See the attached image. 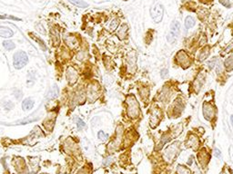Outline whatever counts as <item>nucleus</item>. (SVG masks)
I'll return each mask as SVG.
<instances>
[{
	"label": "nucleus",
	"mask_w": 233,
	"mask_h": 174,
	"mask_svg": "<svg viewBox=\"0 0 233 174\" xmlns=\"http://www.w3.org/2000/svg\"><path fill=\"white\" fill-rule=\"evenodd\" d=\"M127 105H128V115L132 118H138L139 115V105L134 95H128L127 98Z\"/></svg>",
	"instance_id": "1"
},
{
	"label": "nucleus",
	"mask_w": 233,
	"mask_h": 174,
	"mask_svg": "<svg viewBox=\"0 0 233 174\" xmlns=\"http://www.w3.org/2000/svg\"><path fill=\"white\" fill-rule=\"evenodd\" d=\"M28 61V55L23 52V51H19L17 52L14 55V59H13V65L15 66V68L17 69H21L23 68Z\"/></svg>",
	"instance_id": "2"
},
{
	"label": "nucleus",
	"mask_w": 233,
	"mask_h": 174,
	"mask_svg": "<svg viewBox=\"0 0 233 174\" xmlns=\"http://www.w3.org/2000/svg\"><path fill=\"white\" fill-rule=\"evenodd\" d=\"M180 33V24L178 21H174L171 24L170 27V31L168 33V35L167 36V40L168 43L172 44L175 41H177V39L179 38V35Z\"/></svg>",
	"instance_id": "3"
},
{
	"label": "nucleus",
	"mask_w": 233,
	"mask_h": 174,
	"mask_svg": "<svg viewBox=\"0 0 233 174\" xmlns=\"http://www.w3.org/2000/svg\"><path fill=\"white\" fill-rule=\"evenodd\" d=\"M163 14H164V7L159 3L154 5L150 9V15L155 23H159L162 20Z\"/></svg>",
	"instance_id": "4"
},
{
	"label": "nucleus",
	"mask_w": 233,
	"mask_h": 174,
	"mask_svg": "<svg viewBox=\"0 0 233 174\" xmlns=\"http://www.w3.org/2000/svg\"><path fill=\"white\" fill-rule=\"evenodd\" d=\"M176 60L178 62V64L180 66H183L184 68L188 67L190 65V56L187 55V53L183 50H180L177 55H176Z\"/></svg>",
	"instance_id": "5"
},
{
	"label": "nucleus",
	"mask_w": 233,
	"mask_h": 174,
	"mask_svg": "<svg viewBox=\"0 0 233 174\" xmlns=\"http://www.w3.org/2000/svg\"><path fill=\"white\" fill-rule=\"evenodd\" d=\"M179 142H175L173 144H171L165 151L164 153V156L166 158L167 161H172L176 155L178 154V151H179Z\"/></svg>",
	"instance_id": "6"
},
{
	"label": "nucleus",
	"mask_w": 233,
	"mask_h": 174,
	"mask_svg": "<svg viewBox=\"0 0 233 174\" xmlns=\"http://www.w3.org/2000/svg\"><path fill=\"white\" fill-rule=\"evenodd\" d=\"M216 114V109L213 105L209 103H204L203 104V115L205 119L208 121H211Z\"/></svg>",
	"instance_id": "7"
},
{
	"label": "nucleus",
	"mask_w": 233,
	"mask_h": 174,
	"mask_svg": "<svg viewBox=\"0 0 233 174\" xmlns=\"http://www.w3.org/2000/svg\"><path fill=\"white\" fill-rule=\"evenodd\" d=\"M78 72L73 66H69L67 69V80L70 85H74L78 82Z\"/></svg>",
	"instance_id": "8"
},
{
	"label": "nucleus",
	"mask_w": 233,
	"mask_h": 174,
	"mask_svg": "<svg viewBox=\"0 0 233 174\" xmlns=\"http://www.w3.org/2000/svg\"><path fill=\"white\" fill-rule=\"evenodd\" d=\"M209 158H210V156H209V154L206 151L205 149H202V150L198 152V162H199V163L201 164L202 167H205V166L207 165V163H208L209 161Z\"/></svg>",
	"instance_id": "9"
},
{
	"label": "nucleus",
	"mask_w": 233,
	"mask_h": 174,
	"mask_svg": "<svg viewBox=\"0 0 233 174\" xmlns=\"http://www.w3.org/2000/svg\"><path fill=\"white\" fill-rule=\"evenodd\" d=\"M87 94H88V98H89L90 102H93L98 96V87L90 84L88 86V93Z\"/></svg>",
	"instance_id": "10"
},
{
	"label": "nucleus",
	"mask_w": 233,
	"mask_h": 174,
	"mask_svg": "<svg viewBox=\"0 0 233 174\" xmlns=\"http://www.w3.org/2000/svg\"><path fill=\"white\" fill-rule=\"evenodd\" d=\"M204 82H205V75L203 73H199L197 76V78H196V80H195L194 82V85H193L195 91L197 93L200 90V88H201L202 84L204 83Z\"/></svg>",
	"instance_id": "11"
},
{
	"label": "nucleus",
	"mask_w": 233,
	"mask_h": 174,
	"mask_svg": "<svg viewBox=\"0 0 233 174\" xmlns=\"http://www.w3.org/2000/svg\"><path fill=\"white\" fill-rule=\"evenodd\" d=\"M65 41H66L67 44H68L70 48H72V49L77 48V47L78 46V40H77V38H76L75 36H72V35H68V36H66V37H65Z\"/></svg>",
	"instance_id": "12"
},
{
	"label": "nucleus",
	"mask_w": 233,
	"mask_h": 174,
	"mask_svg": "<svg viewBox=\"0 0 233 174\" xmlns=\"http://www.w3.org/2000/svg\"><path fill=\"white\" fill-rule=\"evenodd\" d=\"M13 31L8 28V27H0V36L4 37V38H9L13 35Z\"/></svg>",
	"instance_id": "13"
},
{
	"label": "nucleus",
	"mask_w": 233,
	"mask_h": 174,
	"mask_svg": "<svg viewBox=\"0 0 233 174\" xmlns=\"http://www.w3.org/2000/svg\"><path fill=\"white\" fill-rule=\"evenodd\" d=\"M128 31V27L126 24H123L122 26H120L117 31V36L119 37V39H124L127 36Z\"/></svg>",
	"instance_id": "14"
},
{
	"label": "nucleus",
	"mask_w": 233,
	"mask_h": 174,
	"mask_svg": "<svg viewBox=\"0 0 233 174\" xmlns=\"http://www.w3.org/2000/svg\"><path fill=\"white\" fill-rule=\"evenodd\" d=\"M187 145H188L189 147L193 148V149L198 148V137H196L193 134L190 135V136L189 137V139H188Z\"/></svg>",
	"instance_id": "15"
},
{
	"label": "nucleus",
	"mask_w": 233,
	"mask_h": 174,
	"mask_svg": "<svg viewBox=\"0 0 233 174\" xmlns=\"http://www.w3.org/2000/svg\"><path fill=\"white\" fill-rule=\"evenodd\" d=\"M58 94V88L57 85H54L50 90L49 92L47 93V95H46V99L47 100H52V99H55Z\"/></svg>",
	"instance_id": "16"
},
{
	"label": "nucleus",
	"mask_w": 233,
	"mask_h": 174,
	"mask_svg": "<svg viewBox=\"0 0 233 174\" xmlns=\"http://www.w3.org/2000/svg\"><path fill=\"white\" fill-rule=\"evenodd\" d=\"M224 66H225V69L227 70L228 72H231L233 70V55L229 56L226 60H225V63H224Z\"/></svg>",
	"instance_id": "17"
},
{
	"label": "nucleus",
	"mask_w": 233,
	"mask_h": 174,
	"mask_svg": "<svg viewBox=\"0 0 233 174\" xmlns=\"http://www.w3.org/2000/svg\"><path fill=\"white\" fill-rule=\"evenodd\" d=\"M51 36H52V39H53L54 45H58L59 43H60V38H59V35H58L57 30L52 29L51 30Z\"/></svg>",
	"instance_id": "18"
},
{
	"label": "nucleus",
	"mask_w": 233,
	"mask_h": 174,
	"mask_svg": "<svg viewBox=\"0 0 233 174\" xmlns=\"http://www.w3.org/2000/svg\"><path fill=\"white\" fill-rule=\"evenodd\" d=\"M33 106H34V102H33V100H31L29 98L24 100V102L22 103V108H23L24 111L30 110V109H32Z\"/></svg>",
	"instance_id": "19"
},
{
	"label": "nucleus",
	"mask_w": 233,
	"mask_h": 174,
	"mask_svg": "<svg viewBox=\"0 0 233 174\" xmlns=\"http://www.w3.org/2000/svg\"><path fill=\"white\" fill-rule=\"evenodd\" d=\"M209 55V46H206V47H204V49L200 52V54H199V55H198V60H199V61H203V60H205Z\"/></svg>",
	"instance_id": "20"
},
{
	"label": "nucleus",
	"mask_w": 233,
	"mask_h": 174,
	"mask_svg": "<svg viewBox=\"0 0 233 174\" xmlns=\"http://www.w3.org/2000/svg\"><path fill=\"white\" fill-rule=\"evenodd\" d=\"M195 26V19L192 16H188L185 20V27L187 29H190Z\"/></svg>",
	"instance_id": "21"
},
{
	"label": "nucleus",
	"mask_w": 233,
	"mask_h": 174,
	"mask_svg": "<svg viewBox=\"0 0 233 174\" xmlns=\"http://www.w3.org/2000/svg\"><path fill=\"white\" fill-rule=\"evenodd\" d=\"M190 169H188L186 166L183 165H179L178 169H177V174H190Z\"/></svg>",
	"instance_id": "22"
},
{
	"label": "nucleus",
	"mask_w": 233,
	"mask_h": 174,
	"mask_svg": "<svg viewBox=\"0 0 233 174\" xmlns=\"http://www.w3.org/2000/svg\"><path fill=\"white\" fill-rule=\"evenodd\" d=\"M29 35L31 36V38H32V39L36 40V41H37V42L39 43V45H40V46H41V47H42V49H43L44 51H46V44H44V42H43V41H42L41 39H39V38H38V37H37L36 35H33V34H31V33L29 34Z\"/></svg>",
	"instance_id": "23"
},
{
	"label": "nucleus",
	"mask_w": 233,
	"mask_h": 174,
	"mask_svg": "<svg viewBox=\"0 0 233 174\" xmlns=\"http://www.w3.org/2000/svg\"><path fill=\"white\" fill-rule=\"evenodd\" d=\"M69 1H70L72 4L78 5L79 7H87V6H88L87 3L84 2L83 0H69Z\"/></svg>",
	"instance_id": "24"
},
{
	"label": "nucleus",
	"mask_w": 233,
	"mask_h": 174,
	"mask_svg": "<svg viewBox=\"0 0 233 174\" xmlns=\"http://www.w3.org/2000/svg\"><path fill=\"white\" fill-rule=\"evenodd\" d=\"M3 45L6 50H13L15 48V44L12 41H4L3 42Z\"/></svg>",
	"instance_id": "25"
},
{
	"label": "nucleus",
	"mask_w": 233,
	"mask_h": 174,
	"mask_svg": "<svg viewBox=\"0 0 233 174\" xmlns=\"http://www.w3.org/2000/svg\"><path fill=\"white\" fill-rule=\"evenodd\" d=\"M98 135V138L101 140H107L108 138H109V135L107 133H105L103 131H100Z\"/></svg>",
	"instance_id": "26"
},
{
	"label": "nucleus",
	"mask_w": 233,
	"mask_h": 174,
	"mask_svg": "<svg viewBox=\"0 0 233 174\" xmlns=\"http://www.w3.org/2000/svg\"><path fill=\"white\" fill-rule=\"evenodd\" d=\"M117 25H118L117 20H116V19H113V20L111 21V23H110L109 28H110L111 30H114V29H116V27H117Z\"/></svg>",
	"instance_id": "27"
},
{
	"label": "nucleus",
	"mask_w": 233,
	"mask_h": 174,
	"mask_svg": "<svg viewBox=\"0 0 233 174\" xmlns=\"http://www.w3.org/2000/svg\"><path fill=\"white\" fill-rule=\"evenodd\" d=\"M77 126H78V130H81L82 128H84L86 126L85 123L81 120V119H78V122H77Z\"/></svg>",
	"instance_id": "28"
},
{
	"label": "nucleus",
	"mask_w": 233,
	"mask_h": 174,
	"mask_svg": "<svg viewBox=\"0 0 233 174\" xmlns=\"http://www.w3.org/2000/svg\"><path fill=\"white\" fill-rule=\"evenodd\" d=\"M111 162H112V159H111L110 157H109V158L105 159V161L103 162V164L106 165V166H108V165H109V164L111 163Z\"/></svg>",
	"instance_id": "29"
},
{
	"label": "nucleus",
	"mask_w": 233,
	"mask_h": 174,
	"mask_svg": "<svg viewBox=\"0 0 233 174\" xmlns=\"http://www.w3.org/2000/svg\"><path fill=\"white\" fill-rule=\"evenodd\" d=\"M220 3L223 5H225V6H227V7H231V3L229 2V1H223V0H220Z\"/></svg>",
	"instance_id": "30"
},
{
	"label": "nucleus",
	"mask_w": 233,
	"mask_h": 174,
	"mask_svg": "<svg viewBox=\"0 0 233 174\" xmlns=\"http://www.w3.org/2000/svg\"><path fill=\"white\" fill-rule=\"evenodd\" d=\"M215 155H216V157H217V158H221V153H220V150H218V149H216V150H215Z\"/></svg>",
	"instance_id": "31"
},
{
	"label": "nucleus",
	"mask_w": 233,
	"mask_h": 174,
	"mask_svg": "<svg viewBox=\"0 0 233 174\" xmlns=\"http://www.w3.org/2000/svg\"><path fill=\"white\" fill-rule=\"evenodd\" d=\"M160 74H161V77H163V78H164V77L168 74V70L163 69L162 71H161V73H160Z\"/></svg>",
	"instance_id": "32"
},
{
	"label": "nucleus",
	"mask_w": 233,
	"mask_h": 174,
	"mask_svg": "<svg viewBox=\"0 0 233 174\" xmlns=\"http://www.w3.org/2000/svg\"><path fill=\"white\" fill-rule=\"evenodd\" d=\"M201 2H203V3H208V2H209V1H211V0H200Z\"/></svg>",
	"instance_id": "33"
},
{
	"label": "nucleus",
	"mask_w": 233,
	"mask_h": 174,
	"mask_svg": "<svg viewBox=\"0 0 233 174\" xmlns=\"http://www.w3.org/2000/svg\"><path fill=\"white\" fill-rule=\"evenodd\" d=\"M231 124H232L233 126V114L231 115Z\"/></svg>",
	"instance_id": "34"
}]
</instances>
